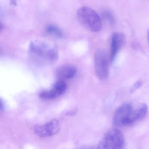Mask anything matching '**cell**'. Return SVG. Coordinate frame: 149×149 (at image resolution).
Masks as SVG:
<instances>
[{"mask_svg": "<svg viewBox=\"0 0 149 149\" xmlns=\"http://www.w3.org/2000/svg\"><path fill=\"white\" fill-rule=\"evenodd\" d=\"M29 55L33 62L42 66L54 64L59 57L58 52L54 46L41 40H35L31 42Z\"/></svg>", "mask_w": 149, "mask_h": 149, "instance_id": "obj_1", "label": "cell"}, {"mask_svg": "<svg viewBox=\"0 0 149 149\" xmlns=\"http://www.w3.org/2000/svg\"><path fill=\"white\" fill-rule=\"evenodd\" d=\"M77 19L84 28L92 32H98L102 28V21L98 15L91 8L83 7L77 13Z\"/></svg>", "mask_w": 149, "mask_h": 149, "instance_id": "obj_2", "label": "cell"}, {"mask_svg": "<svg viewBox=\"0 0 149 149\" xmlns=\"http://www.w3.org/2000/svg\"><path fill=\"white\" fill-rule=\"evenodd\" d=\"M123 136L120 130L113 129L108 131L99 143L98 149H122L124 146Z\"/></svg>", "mask_w": 149, "mask_h": 149, "instance_id": "obj_3", "label": "cell"}, {"mask_svg": "<svg viewBox=\"0 0 149 149\" xmlns=\"http://www.w3.org/2000/svg\"><path fill=\"white\" fill-rule=\"evenodd\" d=\"M96 75L101 80L106 79L109 74V59L107 52L104 49L96 50L94 55Z\"/></svg>", "mask_w": 149, "mask_h": 149, "instance_id": "obj_4", "label": "cell"}, {"mask_svg": "<svg viewBox=\"0 0 149 149\" xmlns=\"http://www.w3.org/2000/svg\"><path fill=\"white\" fill-rule=\"evenodd\" d=\"M133 108L131 104L126 103L119 106L114 113L112 124L115 126L127 125Z\"/></svg>", "mask_w": 149, "mask_h": 149, "instance_id": "obj_5", "label": "cell"}, {"mask_svg": "<svg viewBox=\"0 0 149 149\" xmlns=\"http://www.w3.org/2000/svg\"><path fill=\"white\" fill-rule=\"evenodd\" d=\"M60 129L58 120L53 119L44 124L35 126L34 132L38 136L45 138L55 135L59 132Z\"/></svg>", "mask_w": 149, "mask_h": 149, "instance_id": "obj_6", "label": "cell"}, {"mask_svg": "<svg viewBox=\"0 0 149 149\" xmlns=\"http://www.w3.org/2000/svg\"><path fill=\"white\" fill-rule=\"evenodd\" d=\"M68 85L63 80H59L55 83L50 89L41 92L40 97L45 100H52L61 95L67 90Z\"/></svg>", "mask_w": 149, "mask_h": 149, "instance_id": "obj_7", "label": "cell"}, {"mask_svg": "<svg viewBox=\"0 0 149 149\" xmlns=\"http://www.w3.org/2000/svg\"><path fill=\"white\" fill-rule=\"evenodd\" d=\"M125 42V37L123 34L115 33L111 36V51L109 60L112 62L115 60L118 53L124 46Z\"/></svg>", "mask_w": 149, "mask_h": 149, "instance_id": "obj_8", "label": "cell"}, {"mask_svg": "<svg viewBox=\"0 0 149 149\" xmlns=\"http://www.w3.org/2000/svg\"><path fill=\"white\" fill-rule=\"evenodd\" d=\"M77 71L75 66L70 64H64L58 67L55 71L56 76L59 80L70 79L74 76Z\"/></svg>", "mask_w": 149, "mask_h": 149, "instance_id": "obj_9", "label": "cell"}, {"mask_svg": "<svg viewBox=\"0 0 149 149\" xmlns=\"http://www.w3.org/2000/svg\"><path fill=\"white\" fill-rule=\"evenodd\" d=\"M148 112V106L146 103H141L136 108H133L128 120L127 125H131L145 117Z\"/></svg>", "mask_w": 149, "mask_h": 149, "instance_id": "obj_10", "label": "cell"}, {"mask_svg": "<svg viewBox=\"0 0 149 149\" xmlns=\"http://www.w3.org/2000/svg\"><path fill=\"white\" fill-rule=\"evenodd\" d=\"M46 31L49 34L56 38H62L64 36L62 30L56 25H49L46 28Z\"/></svg>", "mask_w": 149, "mask_h": 149, "instance_id": "obj_11", "label": "cell"}, {"mask_svg": "<svg viewBox=\"0 0 149 149\" xmlns=\"http://www.w3.org/2000/svg\"><path fill=\"white\" fill-rule=\"evenodd\" d=\"M103 16L105 20L108 22L109 24L113 25L115 22L114 16L109 12H105L103 13Z\"/></svg>", "mask_w": 149, "mask_h": 149, "instance_id": "obj_12", "label": "cell"}, {"mask_svg": "<svg viewBox=\"0 0 149 149\" xmlns=\"http://www.w3.org/2000/svg\"><path fill=\"white\" fill-rule=\"evenodd\" d=\"M142 84V82L141 81H137L136 82L130 90V93L132 94V93H133V92H135L137 89L141 87Z\"/></svg>", "mask_w": 149, "mask_h": 149, "instance_id": "obj_13", "label": "cell"}, {"mask_svg": "<svg viewBox=\"0 0 149 149\" xmlns=\"http://www.w3.org/2000/svg\"><path fill=\"white\" fill-rule=\"evenodd\" d=\"M77 111V109H75L69 111L67 112V114L69 116H72V115H75Z\"/></svg>", "mask_w": 149, "mask_h": 149, "instance_id": "obj_14", "label": "cell"}, {"mask_svg": "<svg viewBox=\"0 0 149 149\" xmlns=\"http://www.w3.org/2000/svg\"><path fill=\"white\" fill-rule=\"evenodd\" d=\"M5 108L3 101L0 99V110H3Z\"/></svg>", "mask_w": 149, "mask_h": 149, "instance_id": "obj_15", "label": "cell"}, {"mask_svg": "<svg viewBox=\"0 0 149 149\" xmlns=\"http://www.w3.org/2000/svg\"><path fill=\"white\" fill-rule=\"evenodd\" d=\"M10 1L11 3L14 6L17 4V0H10Z\"/></svg>", "mask_w": 149, "mask_h": 149, "instance_id": "obj_16", "label": "cell"}, {"mask_svg": "<svg viewBox=\"0 0 149 149\" xmlns=\"http://www.w3.org/2000/svg\"><path fill=\"white\" fill-rule=\"evenodd\" d=\"M1 28H2V26H1V24L0 23V30H1Z\"/></svg>", "mask_w": 149, "mask_h": 149, "instance_id": "obj_17", "label": "cell"}]
</instances>
